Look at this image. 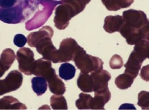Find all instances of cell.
Here are the masks:
<instances>
[{
  "label": "cell",
  "instance_id": "6da1fadb",
  "mask_svg": "<svg viewBox=\"0 0 149 110\" xmlns=\"http://www.w3.org/2000/svg\"><path fill=\"white\" fill-rule=\"evenodd\" d=\"M39 0H0V20L18 24L29 18L38 8Z\"/></svg>",
  "mask_w": 149,
  "mask_h": 110
},
{
  "label": "cell",
  "instance_id": "7a4b0ae2",
  "mask_svg": "<svg viewBox=\"0 0 149 110\" xmlns=\"http://www.w3.org/2000/svg\"><path fill=\"white\" fill-rule=\"evenodd\" d=\"M73 61L81 73H92L103 69V62L101 59L88 54L81 47L74 55Z\"/></svg>",
  "mask_w": 149,
  "mask_h": 110
},
{
  "label": "cell",
  "instance_id": "3957f363",
  "mask_svg": "<svg viewBox=\"0 0 149 110\" xmlns=\"http://www.w3.org/2000/svg\"><path fill=\"white\" fill-rule=\"evenodd\" d=\"M119 32L121 36L126 39L128 44L136 45L141 41L149 40V25L146 26L140 29L130 27L124 23Z\"/></svg>",
  "mask_w": 149,
  "mask_h": 110
},
{
  "label": "cell",
  "instance_id": "277c9868",
  "mask_svg": "<svg viewBox=\"0 0 149 110\" xmlns=\"http://www.w3.org/2000/svg\"><path fill=\"white\" fill-rule=\"evenodd\" d=\"M76 15L74 10L71 6L61 3L56 9L54 18L56 27L59 30L65 29L69 25L70 20Z\"/></svg>",
  "mask_w": 149,
  "mask_h": 110
},
{
  "label": "cell",
  "instance_id": "5b68a950",
  "mask_svg": "<svg viewBox=\"0 0 149 110\" xmlns=\"http://www.w3.org/2000/svg\"><path fill=\"white\" fill-rule=\"evenodd\" d=\"M17 59L21 72L28 76L32 74L35 60L32 50L28 47H21L17 53Z\"/></svg>",
  "mask_w": 149,
  "mask_h": 110
},
{
  "label": "cell",
  "instance_id": "8992f818",
  "mask_svg": "<svg viewBox=\"0 0 149 110\" xmlns=\"http://www.w3.org/2000/svg\"><path fill=\"white\" fill-rule=\"evenodd\" d=\"M124 23L137 29L149 25V21L146 14L141 10L130 9L124 11L123 13Z\"/></svg>",
  "mask_w": 149,
  "mask_h": 110
},
{
  "label": "cell",
  "instance_id": "52a82bcc",
  "mask_svg": "<svg viewBox=\"0 0 149 110\" xmlns=\"http://www.w3.org/2000/svg\"><path fill=\"white\" fill-rule=\"evenodd\" d=\"M37 52L42 55V58L54 63H59L58 50L54 46L52 37H46L40 40L36 45Z\"/></svg>",
  "mask_w": 149,
  "mask_h": 110
},
{
  "label": "cell",
  "instance_id": "ba28073f",
  "mask_svg": "<svg viewBox=\"0 0 149 110\" xmlns=\"http://www.w3.org/2000/svg\"><path fill=\"white\" fill-rule=\"evenodd\" d=\"M23 80V75L18 71H11L5 79L0 80V96L18 90L22 86Z\"/></svg>",
  "mask_w": 149,
  "mask_h": 110
},
{
  "label": "cell",
  "instance_id": "9c48e42d",
  "mask_svg": "<svg viewBox=\"0 0 149 110\" xmlns=\"http://www.w3.org/2000/svg\"><path fill=\"white\" fill-rule=\"evenodd\" d=\"M81 46L72 38H66L60 44L58 50L59 63H65L73 61L74 56Z\"/></svg>",
  "mask_w": 149,
  "mask_h": 110
},
{
  "label": "cell",
  "instance_id": "30bf717a",
  "mask_svg": "<svg viewBox=\"0 0 149 110\" xmlns=\"http://www.w3.org/2000/svg\"><path fill=\"white\" fill-rule=\"evenodd\" d=\"M146 59L143 56L135 51H133L128 58L127 62L124 64L125 73L131 76L134 79L138 76L143 62Z\"/></svg>",
  "mask_w": 149,
  "mask_h": 110
},
{
  "label": "cell",
  "instance_id": "8fae6325",
  "mask_svg": "<svg viewBox=\"0 0 149 110\" xmlns=\"http://www.w3.org/2000/svg\"><path fill=\"white\" fill-rule=\"evenodd\" d=\"M93 83V91L95 92L104 91L109 88L108 83L111 78L110 73L106 70H102L91 73Z\"/></svg>",
  "mask_w": 149,
  "mask_h": 110
},
{
  "label": "cell",
  "instance_id": "7c38bea8",
  "mask_svg": "<svg viewBox=\"0 0 149 110\" xmlns=\"http://www.w3.org/2000/svg\"><path fill=\"white\" fill-rule=\"evenodd\" d=\"M54 35V31L50 26H45L38 31L32 32L29 34L27 38L28 45L35 47L37 43L46 37H52Z\"/></svg>",
  "mask_w": 149,
  "mask_h": 110
},
{
  "label": "cell",
  "instance_id": "4fadbf2b",
  "mask_svg": "<svg viewBox=\"0 0 149 110\" xmlns=\"http://www.w3.org/2000/svg\"><path fill=\"white\" fill-rule=\"evenodd\" d=\"M56 71L52 67V63L50 61L43 58L35 61L32 71V74L36 76H41L45 79L48 75Z\"/></svg>",
  "mask_w": 149,
  "mask_h": 110
},
{
  "label": "cell",
  "instance_id": "5bb4252c",
  "mask_svg": "<svg viewBox=\"0 0 149 110\" xmlns=\"http://www.w3.org/2000/svg\"><path fill=\"white\" fill-rule=\"evenodd\" d=\"M111 93L109 89L94 93V98H93L91 104V110H104V105L110 100Z\"/></svg>",
  "mask_w": 149,
  "mask_h": 110
},
{
  "label": "cell",
  "instance_id": "9a60e30c",
  "mask_svg": "<svg viewBox=\"0 0 149 110\" xmlns=\"http://www.w3.org/2000/svg\"><path fill=\"white\" fill-rule=\"evenodd\" d=\"M16 59L14 52L11 49H6L3 50L0 56V77L9 70Z\"/></svg>",
  "mask_w": 149,
  "mask_h": 110
},
{
  "label": "cell",
  "instance_id": "2e32d148",
  "mask_svg": "<svg viewBox=\"0 0 149 110\" xmlns=\"http://www.w3.org/2000/svg\"><path fill=\"white\" fill-rule=\"evenodd\" d=\"M124 20L121 15H109L105 18L103 28L109 33L119 32L124 24Z\"/></svg>",
  "mask_w": 149,
  "mask_h": 110
},
{
  "label": "cell",
  "instance_id": "e0dca14e",
  "mask_svg": "<svg viewBox=\"0 0 149 110\" xmlns=\"http://www.w3.org/2000/svg\"><path fill=\"white\" fill-rule=\"evenodd\" d=\"M26 106L15 98L6 96L0 99V110H27Z\"/></svg>",
  "mask_w": 149,
  "mask_h": 110
},
{
  "label": "cell",
  "instance_id": "ac0fdd59",
  "mask_svg": "<svg viewBox=\"0 0 149 110\" xmlns=\"http://www.w3.org/2000/svg\"><path fill=\"white\" fill-rule=\"evenodd\" d=\"M50 92L56 95H63L66 91L65 85L58 75L55 74L47 81Z\"/></svg>",
  "mask_w": 149,
  "mask_h": 110
},
{
  "label": "cell",
  "instance_id": "d6986e66",
  "mask_svg": "<svg viewBox=\"0 0 149 110\" xmlns=\"http://www.w3.org/2000/svg\"><path fill=\"white\" fill-rule=\"evenodd\" d=\"M103 4L109 11H118L129 8L134 0H102Z\"/></svg>",
  "mask_w": 149,
  "mask_h": 110
},
{
  "label": "cell",
  "instance_id": "ffe728a7",
  "mask_svg": "<svg viewBox=\"0 0 149 110\" xmlns=\"http://www.w3.org/2000/svg\"><path fill=\"white\" fill-rule=\"evenodd\" d=\"M78 88L85 93L93 92V83L92 77L89 73L80 74L77 81Z\"/></svg>",
  "mask_w": 149,
  "mask_h": 110
},
{
  "label": "cell",
  "instance_id": "44dd1931",
  "mask_svg": "<svg viewBox=\"0 0 149 110\" xmlns=\"http://www.w3.org/2000/svg\"><path fill=\"white\" fill-rule=\"evenodd\" d=\"M47 82L46 79L41 76H36L32 79V89L38 96H41L47 92Z\"/></svg>",
  "mask_w": 149,
  "mask_h": 110
},
{
  "label": "cell",
  "instance_id": "7402d4cb",
  "mask_svg": "<svg viewBox=\"0 0 149 110\" xmlns=\"http://www.w3.org/2000/svg\"><path fill=\"white\" fill-rule=\"evenodd\" d=\"M76 73V68L72 64L65 62L61 64L59 68V75L61 79L69 80L73 79Z\"/></svg>",
  "mask_w": 149,
  "mask_h": 110
},
{
  "label": "cell",
  "instance_id": "603a6c76",
  "mask_svg": "<svg viewBox=\"0 0 149 110\" xmlns=\"http://www.w3.org/2000/svg\"><path fill=\"white\" fill-rule=\"evenodd\" d=\"M134 79L130 74L124 73L118 76L116 79L115 83L116 86L121 90L128 89L132 86Z\"/></svg>",
  "mask_w": 149,
  "mask_h": 110
},
{
  "label": "cell",
  "instance_id": "cb8c5ba5",
  "mask_svg": "<svg viewBox=\"0 0 149 110\" xmlns=\"http://www.w3.org/2000/svg\"><path fill=\"white\" fill-rule=\"evenodd\" d=\"M50 105L53 110H67L68 106L65 97L54 95L50 98Z\"/></svg>",
  "mask_w": 149,
  "mask_h": 110
},
{
  "label": "cell",
  "instance_id": "d4e9b609",
  "mask_svg": "<svg viewBox=\"0 0 149 110\" xmlns=\"http://www.w3.org/2000/svg\"><path fill=\"white\" fill-rule=\"evenodd\" d=\"M93 97L88 94L81 93L79 98L76 101V106L79 110H89Z\"/></svg>",
  "mask_w": 149,
  "mask_h": 110
},
{
  "label": "cell",
  "instance_id": "484cf974",
  "mask_svg": "<svg viewBox=\"0 0 149 110\" xmlns=\"http://www.w3.org/2000/svg\"><path fill=\"white\" fill-rule=\"evenodd\" d=\"M91 0H61V3H67L71 6L74 10L76 15L79 14L84 10L86 5Z\"/></svg>",
  "mask_w": 149,
  "mask_h": 110
},
{
  "label": "cell",
  "instance_id": "4316f807",
  "mask_svg": "<svg viewBox=\"0 0 149 110\" xmlns=\"http://www.w3.org/2000/svg\"><path fill=\"white\" fill-rule=\"evenodd\" d=\"M149 92L145 91H142L139 94L138 105L143 110L149 109Z\"/></svg>",
  "mask_w": 149,
  "mask_h": 110
},
{
  "label": "cell",
  "instance_id": "83f0119b",
  "mask_svg": "<svg viewBox=\"0 0 149 110\" xmlns=\"http://www.w3.org/2000/svg\"><path fill=\"white\" fill-rule=\"evenodd\" d=\"M109 63L111 69H120L123 65V60L120 55L115 54L112 56Z\"/></svg>",
  "mask_w": 149,
  "mask_h": 110
},
{
  "label": "cell",
  "instance_id": "f1b7e54d",
  "mask_svg": "<svg viewBox=\"0 0 149 110\" xmlns=\"http://www.w3.org/2000/svg\"><path fill=\"white\" fill-rule=\"evenodd\" d=\"M27 42V39L26 36L22 34L16 35L14 38V44L19 47H23Z\"/></svg>",
  "mask_w": 149,
  "mask_h": 110
},
{
  "label": "cell",
  "instance_id": "f546056e",
  "mask_svg": "<svg viewBox=\"0 0 149 110\" xmlns=\"http://www.w3.org/2000/svg\"><path fill=\"white\" fill-rule=\"evenodd\" d=\"M121 109H134L136 110V109L134 107V106L133 104H124L123 105H121L119 108V110Z\"/></svg>",
  "mask_w": 149,
  "mask_h": 110
}]
</instances>
